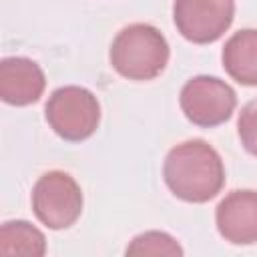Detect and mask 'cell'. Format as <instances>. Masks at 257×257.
<instances>
[{
	"instance_id": "cell-1",
	"label": "cell",
	"mask_w": 257,
	"mask_h": 257,
	"mask_svg": "<svg viewBox=\"0 0 257 257\" xmlns=\"http://www.w3.org/2000/svg\"><path fill=\"white\" fill-rule=\"evenodd\" d=\"M163 177L177 199L207 203L215 199L225 185V165L207 141L191 139L167 153Z\"/></svg>"
},
{
	"instance_id": "cell-6",
	"label": "cell",
	"mask_w": 257,
	"mask_h": 257,
	"mask_svg": "<svg viewBox=\"0 0 257 257\" xmlns=\"http://www.w3.org/2000/svg\"><path fill=\"white\" fill-rule=\"evenodd\" d=\"M235 18V0H175L173 20L183 38L193 44L219 40Z\"/></svg>"
},
{
	"instance_id": "cell-9",
	"label": "cell",
	"mask_w": 257,
	"mask_h": 257,
	"mask_svg": "<svg viewBox=\"0 0 257 257\" xmlns=\"http://www.w3.org/2000/svg\"><path fill=\"white\" fill-rule=\"evenodd\" d=\"M225 72L243 86H257V30L245 28L235 32L223 46Z\"/></svg>"
},
{
	"instance_id": "cell-3",
	"label": "cell",
	"mask_w": 257,
	"mask_h": 257,
	"mask_svg": "<svg viewBox=\"0 0 257 257\" xmlns=\"http://www.w3.org/2000/svg\"><path fill=\"white\" fill-rule=\"evenodd\" d=\"M44 116L60 139L80 143L92 137L98 128L100 104L98 98L84 86H60L48 96Z\"/></svg>"
},
{
	"instance_id": "cell-10",
	"label": "cell",
	"mask_w": 257,
	"mask_h": 257,
	"mask_svg": "<svg viewBox=\"0 0 257 257\" xmlns=\"http://www.w3.org/2000/svg\"><path fill=\"white\" fill-rule=\"evenodd\" d=\"M46 253V239L40 229L28 221H6L0 227V255L42 257Z\"/></svg>"
},
{
	"instance_id": "cell-2",
	"label": "cell",
	"mask_w": 257,
	"mask_h": 257,
	"mask_svg": "<svg viewBox=\"0 0 257 257\" xmlns=\"http://www.w3.org/2000/svg\"><path fill=\"white\" fill-rule=\"evenodd\" d=\"M169 42L163 32L151 24L124 26L110 44L112 68L128 80H153L169 62Z\"/></svg>"
},
{
	"instance_id": "cell-8",
	"label": "cell",
	"mask_w": 257,
	"mask_h": 257,
	"mask_svg": "<svg viewBox=\"0 0 257 257\" xmlns=\"http://www.w3.org/2000/svg\"><path fill=\"white\" fill-rule=\"evenodd\" d=\"M46 86L42 68L24 56H8L0 62V98L14 106L36 102Z\"/></svg>"
},
{
	"instance_id": "cell-12",
	"label": "cell",
	"mask_w": 257,
	"mask_h": 257,
	"mask_svg": "<svg viewBox=\"0 0 257 257\" xmlns=\"http://www.w3.org/2000/svg\"><path fill=\"white\" fill-rule=\"evenodd\" d=\"M237 133L245 151L257 157V98L249 100L241 108L239 120H237Z\"/></svg>"
},
{
	"instance_id": "cell-5",
	"label": "cell",
	"mask_w": 257,
	"mask_h": 257,
	"mask_svg": "<svg viewBox=\"0 0 257 257\" xmlns=\"http://www.w3.org/2000/svg\"><path fill=\"white\" fill-rule=\"evenodd\" d=\"M179 104L183 114L193 124L211 128L231 118L237 106V94L225 80L201 74L185 82Z\"/></svg>"
},
{
	"instance_id": "cell-11",
	"label": "cell",
	"mask_w": 257,
	"mask_h": 257,
	"mask_svg": "<svg viewBox=\"0 0 257 257\" xmlns=\"http://www.w3.org/2000/svg\"><path fill=\"white\" fill-rule=\"evenodd\" d=\"M126 255H183V249L171 235L163 231H147L131 241Z\"/></svg>"
},
{
	"instance_id": "cell-4",
	"label": "cell",
	"mask_w": 257,
	"mask_h": 257,
	"mask_svg": "<svg viewBox=\"0 0 257 257\" xmlns=\"http://www.w3.org/2000/svg\"><path fill=\"white\" fill-rule=\"evenodd\" d=\"M82 191L64 171L44 173L32 187V211L52 231L68 229L82 213Z\"/></svg>"
},
{
	"instance_id": "cell-7",
	"label": "cell",
	"mask_w": 257,
	"mask_h": 257,
	"mask_svg": "<svg viewBox=\"0 0 257 257\" xmlns=\"http://www.w3.org/2000/svg\"><path fill=\"white\" fill-rule=\"evenodd\" d=\"M219 235L233 245L257 243V191H231L215 211Z\"/></svg>"
}]
</instances>
